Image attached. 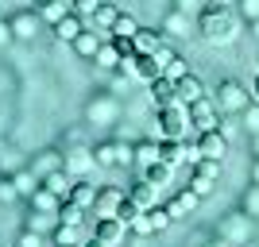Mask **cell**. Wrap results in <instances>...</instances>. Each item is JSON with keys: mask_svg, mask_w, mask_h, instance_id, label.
I'll use <instances>...</instances> for the list:
<instances>
[{"mask_svg": "<svg viewBox=\"0 0 259 247\" xmlns=\"http://www.w3.org/2000/svg\"><path fill=\"white\" fill-rule=\"evenodd\" d=\"M190 108V124H194V131H209V128H217L221 120H217V108H213V101H197V105H186Z\"/></svg>", "mask_w": 259, "mask_h": 247, "instance_id": "cell-11", "label": "cell"}, {"mask_svg": "<svg viewBox=\"0 0 259 247\" xmlns=\"http://www.w3.org/2000/svg\"><path fill=\"white\" fill-rule=\"evenodd\" d=\"M162 155H159V143L155 139H143V143H136V162L140 166H147V162H159Z\"/></svg>", "mask_w": 259, "mask_h": 247, "instance_id": "cell-24", "label": "cell"}, {"mask_svg": "<svg viewBox=\"0 0 259 247\" xmlns=\"http://www.w3.org/2000/svg\"><path fill=\"white\" fill-rule=\"evenodd\" d=\"M70 185H74V182H66L62 174H51V178H47V185H43V189H51L54 197H66V193H70Z\"/></svg>", "mask_w": 259, "mask_h": 247, "instance_id": "cell-32", "label": "cell"}, {"mask_svg": "<svg viewBox=\"0 0 259 247\" xmlns=\"http://www.w3.org/2000/svg\"><path fill=\"white\" fill-rule=\"evenodd\" d=\"M16 185H20V193H35V185H31V178H27V174H20V178H16Z\"/></svg>", "mask_w": 259, "mask_h": 247, "instance_id": "cell-40", "label": "cell"}, {"mask_svg": "<svg viewBox=\"0 0 259 247\" xmlns=\"http://www.w3.org/2000/svg\"><path fill=\"white\" fill-rule=\"evenodd\" d=\"M140 170H143V182H151V185H166V182H170V170H174V166H170V162H147V166H140Z\"/></svg>", "mask_w": 259, "mask_h": 247, "instance_id": "cell-20", "label": "cell"}, {"mask_svg": "<svg viewBox=\"0 0 259 247\" xmlns=\"http://www.w3.org/2000/svg\"><path fill=\"white\" fill-rule=\"evenodd\" d=\"M89 23H85V16H77V12H70V16H62V20L54 23L51 31H54V39H62V43H74L77 35L85 31Z\"/></svg>", "mask_w": 259, "mask_h": 247, "instance_id": "cell-12", "label": "cell"}, {"mask_svg": "<svg viewBox=\"0 0 259 247\" xmlns=\"http://www.w3.org/2000/svg\"><path fill=\"white\" fill-rule=\"evenodd\" d=\"M147 101H151L155 108L178 105V89H174V81H170V77H155V81H147Z\"/></svg>", "mask_w": 259, "mask_h": 247, "instance_id": "cell-8", "label": "cell"}, {"mask_svg": "<svg viewBox=\"0 0 259 247\" xmlns=\"http://www.w3.org/2000/svg\"><path fill=\"white\" fill-rule=\"evenodd\" d=\"M97 4H101V0H70V8H74L77 16H93V12H97Z\"/></svg>", "mask_w": 259, "mask_h": 247, "instance_id": "cell-36", "label": "cell"}, {"mask_svg": "<svg viewBox=\"0 0 259 247\" xmlns=\"http://www.w3.org/2000/svg\"><path fill=\"white\" fill-rule=\"evenodd\" d=\"M174 89H178V101H182V105H197V101L209 97V93H205V81H201L197 74L178 77V81H174Z\"/></svg>", "mask_w": 259, "mask_h": 247, "instance_id": "cell-9", "label": "cell"}, {"mask_svg": "<svg viewBox=\"0 0 259 247\" xmlns=\"http://www.w3.org/2000/svg\"><path fill=\"white\" fill-rule=\"evenodd\" d=\"M217 93H221V112H240V108H248V89L240 85L236 77H228V81H221V89H217Z\"/></svg>", "mask_w": 259, "mask_h": 247, "instance_id": "cell-4", "label": "cell"}, {"mask_svg": "<svg viewBox=\"0 0 259 247\" xmlns=\"http://www.w3.org/2000/svg\"><path fill=\"white\" fill-rule=\"evenodd\" d=\"M120 74L124 77H136V54H132V58H120V66H116Z\"/></svg>", "mask_w": 259, "mask_h": 247, "instance_id": "cell-37", "label": "cell"}, {"mask_svg": "<svg viewBox=\"0 0 259 247\" xmlns=\"http://www.w3.org/2000/svg\"><path fill=\"white\" fill-rule=\"evenodd\" d=\"M120 58H124V54H120L116 46H112V39H108V43H101V51H97V58H93V62L105 66V70H112V66H120Z\"/></svg>", "mask_w": 259, "mask_h": 247, "instance_id": "cell-25", "label": "cell"}, {"mask_svg": "<svg viewBox=\"0 0 259 247\" xmlns=\"http://www.w3.org/2000/svg\"><path fill=\"white\" fill-rule=\"evenodd\" d=\"M128 228H132V232H136V236H151L155 228H151V216H147V209H143V213L136 216V220H132Z\"/></svg>", "mask_w": 259, "mask_h": 247, "instance_id": "cell-34", "label": "cell"}, {"mask_svg": "<svg viewBox=\"0 0 259 247\" xmlns=\"http://www.w3.org/2000/svg\"><path fill=\"white\" fill-rule=\"evenodd\" d=\"M8 35H12V27H4V23H0V43H8Z\"/></svg>", "mask_w": 259, "mask_h": 247, "instance_id": "cell-41", "label": "cell"}, {"mask_svg": "<svg viewBox=\"0 0 259 247\" xmlns=\"http://www.w3.org/2000/svg\"><path fill=\"white\" fill-rule=\"evenodd\" d=\"M39 4H51V0H35V8H39Z\"/></svg>", "mask_w": 259, "mask_h": 247, "instance_id": "cell-44", "label": "cell"}, {"mask_svg": "<svg viewBox=\"0 0 259 247\" xmlns=\"http://www.w3.org/2000/svg\"><path fill=\"white\" fill-rule=\"evenodd\" d=\"M124 232H128V224H124L120 216H101L97 228H93V236H97L101 243H108V247H116L120 239H124Z\"/></svg>", "mask_w": 259, "mask_h": 247, "instance_id": "cell-10", "label": "cell"}, {"mask_svg": "<svg viewBox=\"0 0 259 247\" xmlns=\"http://www.w3.org/2000/svg\"><path fill=\"white\" fill-rule=\"evenodd\" d=\"M124 189H116V185H101L97 189V201H93V213H97V220L101 216H116L120 213V205H124Z\"/></svg>", "mask_w": 259, "mask_h": 247, "instance_id": "cell-6", "label": "cell"}, {"mask_svg": "<svg viewBox=\"0 0 259 247\" xmlns=\"http://www.w3.org/2000/svg\"><path fill=\"white\" fill-rule=\"evenodd\" d=\"M70 12H74V8H70V0H51V4H39V16H43L51 27L62 20V16H70Z\"/></svg>", "mask_w": 259, "mask_h": 247, "instance_id": "cell-22", "label": "cell"}, {"mask_svg": "<svg viewBox=\"0 0 259 247\" xmlns=\"http://www.w3.org/2000/svg\"><path fill=\"white\" fill-rule=\"evenodd\" d=\"M120 20V8L116 4H108V0H101L97 4V12H93V16H89V27H93V31H112V23Z\"/></svg>", "mask_w": 259, "mask_h": 247, "instance_id": "cell-15", "label": "cell"}, {"mask_svg": "<svg viewBox=\"0 0 259 247\" xmlns=\"http://www.w3.org/2000/svg\"><path fill=\"white\" fill-rule=\"evenodd\" d=\"M97 162L101 166H132L136 162V147H128V143H101Z\"/></svg>", "mask_w": 259, "mask_h": 247, "instance_id": "cell-5", "label": "cell"}, {"mask_svg": "<svg viewBox=\"0 0 259 247\" xmlns=\"http://www.w3.org/2000/svg\"><path fill=\"white\" fill-rule=\"evenodd\" d=\"M74 247H77V243H74Z\"/></svg>", "mask_w": 259, "mask_h": 247, "instance_id": "cell-47", "label": "cell"}, {"mask_svg": "<svg viewBox=\"0 0 259 247\" xmlns=\"http://www.w3.org/2000/svg\"><path fill=\"white\" fill-rule=\"evenodd\" d=\"M213 178H201V174H190V189H194V193L197 197H209V193H213Z\"/></svg>", "mask_w": 259, "mask_h": 247, "instance_id": "cell-31", "label": "cell"}, {"mask_svg": "<svg viewBox=\"0 0 259 247\" xmlns=\"http://www.w3.org/2000/svg\"><path fill=\"white\" fill-rule=\"evenodd\" d=\"M162 35L159 31H151V27H140V31H136V51L140 54H159L162 51Z\"/></svg>", "mask_w": 259, "mask_h": 247, "instance_id": "cell-17", "label": "cell"}, {"mask_svg": "<svg viewBox=\"0 0 259 247\" xmlns=\"http://www.w3.org/2000/svg\"><path fill=\"white\" fill-rule=\"evenodd\" d=\"M66 197H70L74 205H81V209H93V201H97V189H93L89 182H74Z\"/></svg>", "mask_w": 259, "mask_h": 247, "instance_id": "cell-21", "label": "cell"}, {"mask_svg": "<svg viewBox=\"0 0 259 247\" xmlns=\"http://www.w3.org/2000/svg\"><path fill=\"white\" fill-rule=\"evenodd\" d=\"M12 31L20 35V39H31V35H35V16H31V12L16 16V20H12Z\"/></svg>", "mask_w": 259, "mask_h": 247, "instance_id": "cell-27", "label": "cell"}, {"mask_svg": "<svg viewBox=\"0 0 259 247\" xmlns=\"http://www.w3.org/2000/svg\"><path fill=\"white\" fill-rule=\"evenodd\" d=\"M194 174H201V178H213V182H221V159H197V162H194Z\"/></svg>", "mask_w": 259, "mask_h": 247, "instance_id": "cell-26", "label": "cell"}, {"mask_svg": "<svg viewBox=\"0 0 259 247\" xmlns=\"http://www.w3.org/2000/svg\"><path fill=\"white\" fill-rule=\"evenodd\" d=\"M197 159H221L225 162L228 155V139L221 135V128H209V131H197Z\"/></svg>", "mask_w": 259, "mask_h": 247, "instance_id": "cell-3", "label": "cell"}, {"mask_svg": "<svg viewBox=\"0 0 259 247\" xmlns=\"http://www.w3.org/2000/svg\"><path fill=\"white\" fill-rule=\"evenodd\" d=\"M251 97L259 101V77H255V81H251Z\"/></svg>", "mask_w": 259, "mask_h": 247, "instance_id": "cell-42", "label": "cell"}, {"mask_svg": "<svg viewBox=\"0 0 259 247\" xmlns=\"http://www.w3.org/2000/svg\"><path fill=\"white\" fill-rule=\"evenodd\" d=\"M54 243L58 247H74L77 243V224H58L54 228Z\"/></svg>", "mask_w": 259, "mask_h": 247, "instance_id": "cell-30", "label": "cell"}, {"mask_svg": "<svg viewBox=\"0 0 259 247\" xmlns=\"http://www.w3.org/2000/svg\"><path fill=\"white\" fill-rule=\"evenodd\" d=\"M155 58L162 62V77H170V81H178V77H186V74H190V62H186L182 54H174L170 46H162V51L155 54Z\"/></svg>", "mask_w": 259, "mask_h": 247, "instance_id": "cell-13", "label": "cell"}, {"mask_svg": "<svg viewBox=\"0 0 259 247\" xmlns=\"http://www.w3.org/2000/svg\"><path fill=\"white\" fill-rule=\"evenodd\" d=\"M159 155L162 162H170V166H178V162H197V147H190L186 139H159Z\"/></svg>", "mask_w": 259, "mask_h": 247, "instance_id": "cell-7", "label": "cell"}, {"mask_svg": "<svg viewBox=\"0 0 259 247\" xmlns=\"http://www.w3.org/2000/svg\"><path fill=\"white\" fill-rule=\"evenodd\" d=\"M190 128H194V124H190V108H186L182 101L159 108V135L162 139H186Z\"/></svg>", "mask_w": 259, "mask_h": 247, "instance_id": "cell-2", "label": "cell"}, {"mask_svg": "<svg viewBox=\"0 0 259 247\" xmlns=\"http://www.w3.org/2000/svg\"><path fill=\"white\" fill-rule=\"evenodd\" d=\"M143 213V209H140V205H136V201H128V197H124V205H120V220H124V224H132V220H136V216H140Z\"/></svg>", "mask_w": 259, "mask_h": 247, "instance_id": "cell-35", "label": "cell"}, {"mask_svg": "<svg viewBox=\"0 0 259 247\" xmlns=\"http://www.w3.org/2000/svg\"><path fill=\"white\" fill-rule=\"evenodd\" d=\"M70 46H74V51L81 54V58H97V51H101V39H97V31H93V27H85V31L77 35V39H74Z\"/></svg>", "mask_w": 259, "mask_h": 247, "instance_id": "cell-19", "label": "cell"}, {"mask_svg": "<svg viewBox=\"0 0 259 247\" xmlns=\"http://www.w3.org/2000/svg\"><path fill=\"white\" fill-rule=\"evenodd\" d=\"M128 201H136L140 209H155L159 205V185H151V182H136V185H128Z\"/></svg>", "mask_w": 259, "mask_h": 247, "instance_id": "cell-16", "label": "cell"}, {"mask_svg": "<svg viewBox=\"0 0 259 247\" xmlns=\"http://www.w3.org/2000/svg\"><path fill=\"white\" fill-rule=\"evenodd\" d=\"M147 216H151V228H155V232H166V228H170V220H174V216L166 213V205H155V209H147Z\"/></svg>", "mask_w": 259, "mask_h": 247, "instance_id": "cell-29", "label": "cell"}, {"mask_svg": "<svg viewBox=\"0 0 259 247\" xmlns=\"http://www.w3.org/2000/svg\"><path fill=\"white\" fill-rule=\"evenodd\" d=\"M136 31H140V20H136V16H124V12H120V20L112 23V31H108V35H132V39H136Z\"/></svg>", "mask_w": 259, "mask_h": 247, "instance_id": "cell-28", "label": "cell"}, {"mask_svg": "<svg viewBox=\"0 0 259 247\" xmlns=\"http://www.w3.org/2000/svg\"><path fill=\"white\" fill-rule=\"evenodd\" d=\"M16 193H20V185H16V182H0V201H12Z\"/></svg>", "mask_w": 259, "mask_h": 247, "instance_id": "cell-38", "label": "cell"}, {"mask_svg": "<svg viewBox=\"0 0 259 247\" xmlns=\"http://www.w3.org/2000/svg\"><path fill=\"white\" fill-rule=\"evenodd\" d=\"M197 201H201V197H197L194 189H178V193L166 201V213H170L174 220H182V216H190V213L197 209Z\"/></svg>", "mask_w": 259, "mask_h": 247, "instance_id": "cell-14", "label": "cell"}, {"mask_svg": "<svg viewBox=\"0 0 259 247\" xmlns=\"http://www.w3.org/2000/svg\"><path fill=\"white\" fill-rule=\"evenodd\" d=\"M81 213H85L81 205H74L70 197H62V205H58V224H81V220H85Z\"/></svg>", "mask_w": 259, "mask_h": 247, "instance_id": "cell-23", "label": "cell"}, {"mask_svg": "<svg viewBox=\"0 0 259 247\" xmlns=\"http://www.w3.org/2000/svg\"><path fill=\"white\" fill-rule=\"evenodd\" d=\"M255 31H259V27H255Z\"/></svg>", "mask_w": 259, "mask_h": 247, "instance_id": "cell-46", "label": "cell"}, {"mask_svg": "<svg viewBox=\"0 0 259 247\" xmlns=\"http://www.w3.org/2000/svg\"><path fill=\"white\" fill-rule=\"evenodd\" d=\"M112 46H116V51L124 54V58H132V54H140V51H136V39H132V35H112Z\"/></svg>", "mask_w": 259, "mask_h": 247, "instance_id": "cell-33", "label": "cell"}, {"mask_svg": "<svg viewBox=\"0 0 259 247\" xmlns=\"http://www.w3.org/2000/svg\"><path fill=\"white\" fill-rule=\"evenodd\" d=\"M16 247H43V239L35 236V232H23V236H20V243H16Z\"/></svg>", "mask_w": 259, "mask_h": 247, "instance_id": "cell-39", "label": "cell"}, {"mask_svg": "<svg viewBox=\"0 0 259 247\" xmlns=\"http://www.w3.org/2000/svg\"><path fill=\"white\" fill-rule=\"evenodd\" d=\"M255 151H259V139H255Z\"/></svg>", "mask_w": 259, "mask_h": 247, "instance_id": "cell-45", "label": "cell"}, {"mask_svg": "<svg viewBox=\"0 0 259 247\" xmlns=\"http://www.w3.org/2000/svg\"><path fill=\"white\" fill-rule=\"evenodd\" d=\"M136 77H143V81L162 77V62L155 58V54H136Z\"/></svg>", "mask_w": 259, "mask_h": 247, "instance_id": "cell-18", "label": "cell"}, {"mask_svg": "<svg viewBox=\"0 0 259 247\" xmlns=\"http://www.w3.org/2000/svg\"><path fill=\"white\" fill-rule=\"evenodd\" d=\"M197 31H201V39L213 46H225L236 39L240 23L236 16H232V8L228 4H205V12H201V20H197Z\"/></svg>", "mask_w": 259, "mask_h": 247, "instance_id": "cell-1", "label": "cell"}, {"mask_svg": "<svg viewBox=\"0 0 259 247\" xmlns=\"http://www.w3.org/2000/svg\"><path fill=\"white\" fill-rule=\"evenodd\" d=\"M85 247H108V243H101V239H97V236H93V239H89V243H85Z\"/></svg>", "mask_w": 259, "mask_h": 247, "instance_id": "cell-43", "label": "cell"}]
</instances>
